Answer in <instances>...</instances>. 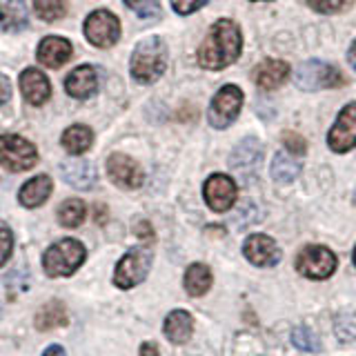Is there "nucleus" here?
I'll return each mask as SVG.
<instances>
[{
  "instance_id": "nucleus-1",
  "label": "nucleus",
  "mask_w": 356,
  "mask_h": 356,
  "mask_svg": "<svg viewBox=\"0 0 356 356\" xmlns=\"http://www.w3.org/2000/svg\"><path fill=\"white\" fill-rule=\"evenodd\" d=\"M243 51V36L234 20H216L211 25L207 38L198 49V65L205 70H225L232 63L238 60Z\"/></svg>"
},
{
  "instance_id": "nucleus-2",
  "label": "nucleus",
  "mask_w": 356,
  "mask_h": 356,
  "mask_svg": "<svg viewBox=\"0 0 356 356\" xmlns=\"http://www.w3.org/2000/svg\"><path fill=\"white\" fill-rule=\"evenodd\" d=\"M165 67H167V47L163 38L149 36L136 44V49L131 54L129 72L138 83L143 85L156 83L165 74Z\"/></svg>"
},
{
  "instance_id": "nucleus-3",
  "label": "nucleus",
  "mask_w": 356,
  "mask_h": 356,
  "mask_svg": "<svg viewBox=\"0 0 356 356\" xmlns=\"http://www.w3.org/2000/svg\"><path fill=\"white\" fill-rule=\"evenodd\" d=\"M83 261H85L83 243H78L74 238H63L44 252L42 265L47 276L60 278V276H72L83 265Z\"/></svg>"
},
{
  "instance_id": "nucleus-4",
  "label": "nucleus",
  "mask_w": 356,
  "mask_h": 356,
  "mask_svg": "<svg viewBox=\"0 0 356 356\" xmlns=\"http://www.w3.org/2000/svg\"><path fill=\"white\" fill-rule=\"evenodd\" d=\"M38 161L36 147L22 136L16 134H5L0 136V165L9 172H25L31 170Z\"/></svg>"
},
{
  "instance_id": "nucleus-5",
  "label": "nucleus",
  "mask_w": 356,
  "mask_h": 356,
  "mask_svg": "<svg viewBox=\"0 0 356 356\" xmlns=\"http://www.w3.org/2000/svg\"><path fill=\"white\" fill-rule=\"evenodd\" d=\"M296 85L303 92H318V89H334L345 83L343 74L323 60H307L296 70Z\"/></svg>"
},
{
  "instance_id": "nucleus-6",
  "label": "nucleus",
  "mask_w": 356,
  "mask_h": 356,
  "mask_svg": "<svg viewBox=\"0 0 356 356\" xmlns=\"http://www.w3.org/2000/svg\"><path fill=\"white\" fill-rule=\"evenodd\" d=\"M243 107V92L236 85L220 87L216 96L211 98V105L207 109V120L214 129H225L238 118V111Z\"/></svg>"
},
{
  "instance_id": "nucleus-7",
  "label": "nucleus",
  "mask_w": 356,
  "mask_h": 356,
  "mask_svg": "<svg viewBox=\"0 0 356 356\" xmlns=\"http://www.w3.org/2000/svg\"><path fill=\"white\" fill-rule=\"evenodd\" d=\"M296 270L305 278L325 281V278L337 272V256H334L332 250L323 248V245H307L296 256Z\"/></svg>"
},
{
  "instance_id": "nucleus-8",
  "label": "nucleus",
  "mask_w": 356,
  "mask_h": 356,
  "mask_svg": "<svg viewBox=\"0 0 356 356\" xmlns=\"http://www.w3.org/2000/svg\"><path fill=\"white\" fill-rule=\"evenodd\" d=\"M152 267V254L145 248L129 250L125 256L120 259L114 272V283L122 289H129L134 285H138L145 281V276L149 274Z\"/></svg>"
},
{
  "instance_id": "nucleus-9",
  "label": "nucleus",
  "mask_w": 356,
  "mask_h": 356,
  "mask_svg": "<svg viewBox=\"0 0 356 356\" xmlns=\"http://www.w3.org/2000/svg\"><path fill=\"white\" fill-rule=\"evenodd\" d=\"M85 36L94 47H111L120 38V22L107 9H98L85 20Z\"/></svg>"
},
{
  "instance_id": "nucleus-10",
  "label": "nucleus",
  "mask_w": 356,
  "mask_h": 356,
  "mask_svg": "<svg viewBox=\"0 0 356 356\" xmlns=\"http://www.w3.org/2000/svg\"><path fill=\"white\" fill-rule=\"evenodd\" d=\"M327 145L332 152L345 154L356 147V103H348L327 134Z\"/></svg>"
},
{
  "instance_id": "nucleus-11",
  "label": "nucleus",
  "mask_w": 356,
  "mask_h": 356,
  "mask_svg": "<svg viewBox=\"0 0 356 356\" xmlns=\"http://www.w3.org/2000/svg\"><path fill=\"white\" fill-rule=\"evenodd\" d=\"M236 183L225 174H214L207 178L203 187L205 203L214 211H227L234 203H236Z\"/></svg>"
},
{
  "instance_id": "nucleus-12",
  "label": "nucleus",
  "mask_w": 356,
  "mask_h": 356,
  "mask_svg": "<svg viewBox=\"0 0 356 356\" xmlns=\"http://www.w3.org/2000/svg\"><path fill=\"white\" fill-rule=\"evenodd\" d=\"M107 172L111 181L125 189H138L145 181L140 165L125 154H111L107 161Z\"/></svg>"
},
{
  "instance_id": "nucleus-13",
  "label": "nucleus",
  "mask_w": 356,
  "mask_h": 356,
  "mask_svg": "<svg viewBox=\"0 0 356 356\" xmlns=\"http://www.w3.org/2000/svg\"><path fill=\"white\" fill-rule=\"evenodd\" d=\"M243 254L256 267H274L281 261V250L267 234H252L243 245Z\"/></svg>"
},
{
  "instance_id": "nucleus-14",
  "label": "nucleus",
  "mask_w": 356,
  "mask_h": 356,
  "mask_svg": "<svg viewBox=\"0 0 356 356\" xmlns=\"http://www.w3.org/2000/svg\"><path fill=\"white\" fill-rule=\"evenodd\" d=\"M289 76V65L285 60H276V58H267L259 63L252 72V81L256 87L265 89V92H272L278 89Z\"/></svg>"
},
{
  "instance_id": "nucleus-15",
  "label": "nucleus",
  "mask_w": 356,
  "mask_h": 356,
  "mask_svg": "<svg viewBox=\"0 0 356 356\" xmlns=\"http://www.w3.org/2000/svg\"><path fill=\"white\" fill-rule=\"evenodd\" d=\"M20 92L25 96L29 105H44L49 100L51 85L47 81V76L38 70H25L20 74Z\"/></svg>"
},
{
  "instance_id": "nucleus-16",
  "label": "nucleus",
  "mask_w": 356,
  "mask_h": 356,
  "mask_svg": "<svg viewBox=\"0 0 356 356\" xmlns=\"http://www.w3.org/2000/svg\"><path fill=\"white\" fill-rule=\"evenodd\" d=\"M65 89L72 98H78V100H85L92 94H96V89H98L96 70L89 65L76 67V70L65 78Z\"/></svg>"
},
{
  "instance_id": "nucleus-17",
  "label": "nucleus",
  "mask_w": 356,
  "mask_h": 356,
  "mask_svg": "<svg viewBox=\"0 0 356 356\" xmlns=\"http://www.w3.org/2000/svg\"><path fill=\"white\" fill-rule=\"evenodd\" d=\"M60 174L65 178L67 185H72L76 189H92L96 185V167L89 163V161H83V159H70L60 165Z\"/></svg>"
},
{
  "instance_id": "nucleus-18",
  "label": "nucleus",
  "mask_w": 356,
  "mask_h": 356,
  "mask_svg": "<svg viewBox=\"0 0 356 356\" xmlns=\"http://www.w3.org/2000/svg\"><path fill=\"white\" fill-rule=\"evenodd\" d=\"M72 58V42L60 36H47L38 44V60L49 67V70H58L67 60Z\"/></svg>"
},
{
  "instance_id": "nucleus-19",
  "label": "nucleus",
  "mask_w": 356,
  "mask_h": 356,
  "mask_svg": "<svg viewBox=\"0 0 356 356\" xmlns=\"http://www.w3.org/2000/svg\"><path fill=\"white\" fill-rule=\"evenodd\" d=\"M49 194H51V178L40 174V176H33L31 181H27L25 185L20 187L18 200L22 203V207L33 209V207L42 205L44 200L49 198Z\"/></svg>"
},
{
  "instance_id": "nucleus-20",
  "label": "nucleus",
  "mask_w": 356,
  "mask_h": 356,
  "mask_svg": "<svg viewBox=\"0 0 356 356\" xmlns=\"http://www.w3.org/2000/svg\"><path fill=\"white\" fill-rule=\"evenodd\" d=\"M194 330V321L189 316V312L185 309H174L167 314L165 318V337L170 339L172 343H187L189 337H192Z\"/></svg>"
},
{
  "instance_id": "nucleus-21",
  "label": "nucleus",
  "mask_w": 356,
  "mask_h": 356,
  "mask_svg": "<svg viewBox=\"0 0 356 356\" xmlns=\"http://www.w3.org/2000/svg\"><path fill=\"white\" fill-rule=\"evenodd\" d=\"M27 25V7L22 0H0V29L18 31Z\"/></svg>"
},
{
  "instance_id": "nucleus-22",
  "label": "nucleus",
  "mask_w": 356,
  "mask_h": 356,
  "mask_svg": "<svg viewBox=\"0 0 356 356\" xmlns=\"http://www.w3.org/2000/svg\"><path fill=\"white\" fill-rule=\"evenodd\" d=\"M92 143H94V131L87 125H72L63 134V147L74 156L85 154L92 147Z\"/></svg>"
},
{
  "instance_id": "nucleus-23",
  "label": "nucleus",
  "mask_w": 356,
  "mask_h": 356,
  "mask_svg": "<svg viewBox=\"0 0 356 356\" xmlns=\"http://www.w3.org/2000/svg\"><path fill=\"white\" fill-rule=\"evenodd\" d=\"M211 287V272L203 263H194L185 272V289L189 296H203Z\"/></svg>"
},
{
  "instance_id": "nucleus-24",
  "label": "nucleus",
  "mask_w": 356,
  "mask_h": 356,
  "mask_svg": "<svg viewBox=\"0 0 356 356\" xmlns=\"http://www.w3.org/2000/svg\"><path fill=\"white\" fill-rule=\"evenodd\" d=\"M263 159V149H261V143L256 138H245L236 149H234L229 165L234 170H248V167H254Z\"/></svg>"
},
{
  "instance_id": "nucleus-25",
  "label": "nucleus",
  "mask_w": 356,
  "mask_h": 356,
  "mask_svg": "<svg viewBox=\"0 0 356 356\" xmlns=\"http://www.w3.org/2000/svg\"><path fill=\"white\" fill-rule=\"evenodd\" d=\"M67 323V309L58 300H51L44 307H40L38 316H36V327L40 332H49L54 327H63Z\"/></svg>"
},
{
  "instance_id": "nucleus-26",
  "label": "nucleus",
  "mask_w": 356,
  "mask_h": 356,
  "mask_svg": "<svg viewBox=\"0 0 356 356\" xmlns=\"http://www.w3.org/2000/svg\"><path fill=\"white\" fill-rule=\"evenodd\" d=\"M300 174V165L285 152H278L272 161V178L276 183H292Z\"/></svg>"
},
{
  "instance_id": "nucleus-27",
  "label": "nucleus",
  "mask_w": 356,
  "mask_h": 356,
  "mask_svg": "<svg viewBox=\"0 0 356 356\" xmlns=\"http://www.w3.org/2000/svg\"><path fill=\"white\" fill-rule=\"evenodd\" d=\"M58 220L65 227H78L85 220V203L78 198H67L58 207Z\"/></svg>"
},
{
  "instance_id": "nucleus-28",
  "label": "nucleus",
  "mask_w": 356,
  "mask_h": 356,
  "mask_svg": "<svg viewBox=\"0 0 356 356\" xmlns=\"http://www.w3.org/2000/svg\"><path fill=\"white\" fill-rule=\"evenodd\" d=\"M33 9L44 22H56L65 16L67 3L65 0H33Z\"/></svg>"
},
{
  "instance_id": "nucleus-29",
  "label": "nucleus",
  "mask_w": 356,
  "mask_h": 356,
  "mask_svg": "<svg viewBox=\"0 0 356 356\" xmlns=\"http://www.w3.org/2000/svg\"><path fill=\"white\" fill-rule=\"evenodd\" d=\"M125 5L136 11V16L145 20H159L163 16V9L159 0H125Z\"/></svg>"
},
{
  "instance_id": "nucleus-30",
  "label": "nucleus",
  "mask_w": 356,
  "mask_h": 356,
  "mask_svg": "<svg viewBox=\"0 0 356 356\" xmlns=\"http://www.w3.org/2000/svg\"><path fill=\"white\" fill-rule=\"evenodd\" d=\"M292 343L303 352H321V339L307 327H296L292 332Z\"/></svg>"
},
{
  "instance_id": "nucleus-31",
  "label": "nucleus",
  "mask_w": 356,
  "mask_h": 356,
  "mask_svg": "<svg viewBox=\"0 0 356 356\" xmlns=\"http://www.w3.org/2000/svg\"><path fill=\"white\" fill-rule=\"evenodd\" d=\"M307 5L321 14H341V11L352 7V0H307Z\"/></svg>"
},
{
  "instance_id": "nucleus-32",
  "label": "nucleus",
  "mask_w": 356,
  "mask_h": 356,
  "mask_svg": "<svg viewBox=\"0 0 356 356\" xmlns=\"http://www.w3.org/2000/svg\"><path fill=\"white\" fill-rule=\"evenodd\" d=\"M283 145L287 147L289 154H296V156H303L307 152V143L303 136H298L294 131H285L283 134Z\"/></svg>"
},
{
  "instance_id": "nucleus-33",
  "label": "nucleus",
  "mask_w": 356,
  "mask_h": 356,
  "mask_svg": "<svg viewBox=\"0 0 356 356\" xmlns=\"http://www.w3.org/2000/svg\"><path fill=\"white\" fill-rule=\"evenodd\" d=\"M14 250V236H11V229L0 222V265H5V261L11 256Z\"/></svg>"
},
{
  "instance_id": "nucleus-34",
  "label": "nucleus",
  "mask_w": 356,
  "mask_h": 356,
  "mask_svg": "<svg viewBox=\"0 0 356 356\" xmlns=\"http://www.w3.org/2000/svg\"><path fill=\"white\" fill-rule=\"evenodd\" d=\"M205 3H207V0H172V7H174L176 14L187 16V14H194V11H198Z\"/></svg>"
},
{
  "instance_id": "nucleus-35",
  "label": "nucleus",
  "mask_w": 356,
  "mask_h": 356,
  "mask_svg": "<svg viewBox=\"0 0 356 356\" xmlns=\"http://www.w3.org/2000/svg\"><path fill=\"white\" fill-rule=\"evenodd\" d=\"M11 96V83H9V78L0 74V105H5L7 100Z\"/></svg>"
},
{
  "instance_id": "nucleus-36",
  "label": "nucleus",
  "mask_w": 356,
  "mask_h": 356,
  "mask_svg": "<svg viewBox=\"0 0 356 356\" xmlns=\"http://www.w3.org/2000/svg\"><path fill=\"white\" fill-rule=\"evenodd\" d=\"M138 356H161V354H159V348H156L154 343H143Z\"/></svg>"
},
{
  "instance_id": "nucleus-37",
  "label": "nucleus",
  "mask_w": 356,
  "mask_h": 356,
  "mask_svg": "<svg viewBox=\"0 0 356 356\" xmlns=\"http://www.w3.org/2000/svg\"><path fill=\"white\" fill-rule=\"evenodd\" d=\"M136 232H138V236H140V238H149V241L154 238V234H152V227H149V222H145V220H143V222H138Z\"/></svg>"
},
{
  "instance_id": "nucleus-38",
  "label": "nucleus",
  "mask_w": 356,
  "mask_h": 356,
  "mask_svg": "<svg viewBox=\"0 0 356 356\" xmlns=\"http://www.w3.org/2000/svg\"><path fill=\"white\" fill-rule=\"evenodd\" d=\"M42 356H65V350L60 348V345H49Z\"/></svg>"
},
{
  "instance_id": "nucleus-39",
  "label": "nucleus",
  "mask_w": 356,
  "mask_h": 356,
  "mask_svg": "<svg viewBox=\"0 0 356 356\" xmlns=\"http://www.w3.org/2000/svg\"><path fill=\"white\" fill-rule=\"evenodd\" d=\"M348 60H350V65L356 70V40H354V44H352L350 51H348Z\"/></svg>"
},
{
  "instance_id": "nucleus-40",
  "label": "nucleus",
  "mask_w": 356,
  "mask_h": 356,
  "mask_svg": "<svg viewBox=\"0 0 356 356\" xmlns=\"http://www.w3.org/2000/svg\"><path fill=\"white\" fill-rule=\"evenodd\" d=\"M354 265H356V248H354Z\"/></svg>"
},
{
  "instance_id": "nucleus-41",
  "label": "nucleus",
  "mask_w": 356,
  "mask_h": 356,
  "mask_svg": "<svg viewBox=\"0 0 356 356\" xmlns=\"http://www.w3.org/2000/svg\"><path fill=\"white\" fill-rule=\"evenodd\" d=\"M354 205H356V192H354Z\"/></svg>"
}]
</instances>
